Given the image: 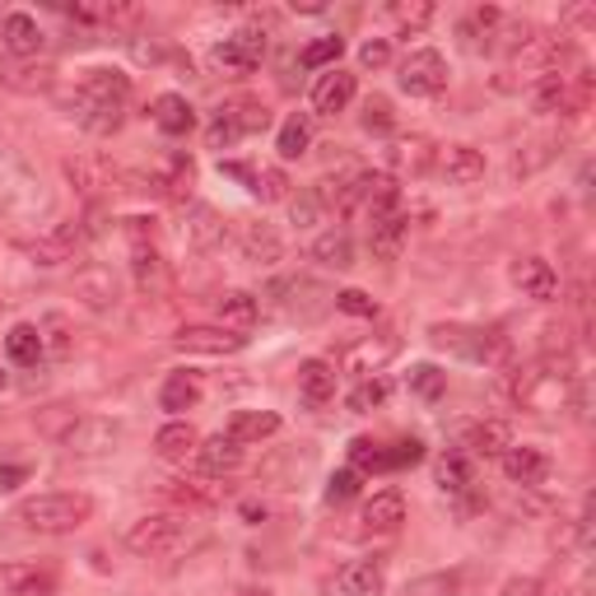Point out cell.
<instances>
[{
  "label": "cell",
  "mask_w": 596,
  "mask_h": 596,
  "mask_svg": "<svg viewBox=\"0 0 596 596\" xmlns=\"http://www.w3.org/2000/svg\"><path fill=\"white\" fill-rule=\"evenodd\" d=\"M341 52H345V38L326 33V38H313V42H307V48L299 52V65H303V71H331V65L341 61Z\"/></svg>",
  "instance_id": "60d3db41"
},
{
  "label": "cell",
  "mask_w": 596,
  "mask_h": 596,
  "mask_svg": "<svg viewBox=\"0 0 596 596\" xmlns=\"http://www.w3.org/2000/svg\"><path fill=\"white\" fill-rule=\"evenodd\" d=\"M503 475L513 480V484H526V490H536V484H545V475H550V457L541 452V448H508L503 457Z\"/></svg>",
  "instance_id": "83f0119b"
},
{
  "label": "cell",
  "mask_w": 596,
  "mask_h": 596,
  "mask_svg": "<svg viewBox=\"0 0 596 596\" xmlns=\"http://www.w3.org/2000/svg\"><path fill=\"white\" fill-rule=\"evenodd\" d=\"M410 387L425 396V401H438V396L448 391V378H443V373H438L433 364H419V368L410 373Z\"/></svg>",
  "instance_id": "f907efd6"
},
{
  "label": "cell",
  "mask_w": 596,
  "mask_h": 596,
  "mask_svg": "<svg viewBox=\"0 0 596 596\" xmlns=\"http://www.w3.org/2000/svg\"><path fill=\"white\" fill-rule=\"evenodd\" d=\"M122 233L130 242V252H136V248H154V219H145V215H130L126 224H122Z\"/></svg>",
  "instance_id": "11a10c76"
},
{
  "label": "cell",
  "mask_w": 596,
  "mask_h": 596,
  "mask_svg": "<svg viewBox=\"0 0 596 596\" xmlns=\"http://www.w3.org/2000/svg\"><path fill=\"white\" fill-rule=\"evenodd\" d=\"M6 355H10V364H19V368H38L42 359H48V355H42V336H38V326H33V322L10 326Z\"/></svg>",
  "instance_id": "74e56055"
},
{
  "label": "cell",
  "mask_w": 596,
  "mask_h": 596,
  "mask_svg": "<svg viewBox=\"0 0 596 596\" xmlns=\"http://www.w3.org/2000/svg\"><path fill=\"white\" fill-rule=\"evenodd\" d=\"M307 145H313V122L294 113L290 122L280 126V140H275V149H280V159H303Z\"/></svg>",
  "instance_id": "b9f144b4"
},
{
  "label": "cell",
  "mask_w": 596,
  "mask_h": 596,
  "mask_svg": "<svg viewBox=\"0 0 596 596\" xmlns=\"http://www.w3.org/2000/svg\"><path fill=\"white\" fill-rule=\"evenodd\" d=\"M429 341L433 345H443V349H452V355H461V359H475V364H494V359H503V336L499 331H480V326H429Z\"/></svg>",
  "instance_id": "52a82bcc"
},
{
  "label": "cell",
  "mask_w": 596,
  "mask_h": 596,
  "mask_svg": "<svg viewBox=\"0 0 596 596\" xmlns=\"http://www.w3.org/2000/svg\"><path fill=\"white\" fill-rule=\"evenodd\" d=\"M457 592H461V578H457V573H433V578H415V583H406L401 596H457Z\"/></svg>",
  "instance_id": "c3c4849f"
},
{
  "label": "cell",
  "mask_w": 596,
  "mask_h": 596,
  "mask_svg": "<svg viewBox=\"0 0 596 596\" xmlns=\"http://www.w3.org/2000/svg\"><path fill=\"white\" fill-rule=\"evenodd\" d=\"M38 336H42V355H52V359H65L71 355V317L65 313H48L38 322Z\"/></svg>",
  "instance_id": "f35d334b"
},
{
  "label": "cell",
  "mask_w": 596,
  "mask_h": 596,
  "mask_svg": "<svg viewBox=\"0 0 596 596\" xmlns=\"http://www.w3.org/2000/svg\"><path fill=\"white\" fill-rule=\"evenodd\" d=\"M196 467H201L206 475H233L242 467V443H233L229 433L201 438V448H196Z\"/></svg>",
  "instance_id": "f546056e"
},
{
  "label": "cell",
  "mask_w": 596,
  "mask_h": 596,
  "mask_svg": "<svg viewBox=\"0 0 596 596\" xmlns=\"http://www.w3.org/2000/svg\"><path fill=\"white\" fill-rule=\"evenodd\" d=\"M75 419H80L75 406H48V410H38V433H42V438H52V443H61L65 429H71Z\"/></svg>",
  "instance_id": "f6af8a7d"
},
{
  "label": "cell",
  "mask_w": 596,
  "mask_h": 596,
  "mask_svg": "<svg viewBox=\"0 0 596 596\" xmlns=\"http://www.w3.org/2000/svg\"><path fill=\"white\" fill-rule=\"evenodd\" d=\"M65 178H71V187L80 196H90V201H98V196L113 191L117 182V168L107 154H75V159H65Z\"/></svg>",
  "instance_id": "5bb4252c"
},
{
  "label": "cell",
  "mask_w": 596,
  "mask_h": 596,
  "mask_svg": "<svg viewBox=\"0 0 596 596\" xmlns=\"http://www.w3.org/2000/svg\"><path fill=\"white\" fill-rule=\"evenodd\" d=\"M238 596H271V587H242Z\"/></svg>",
  "instance_id": "94428289"
},
{
  "label": "cell",
  "mask_w": 596,
  "mask_h": 596,
  "mask_svg": "<svg viewBox=\"0 0 596 596\" xmlns=\"http://www.w3.org/2000/svg\"><path fill=\"white\" fill-rule=\"evenodd\" d=\"M149 182L159 187V191L168 196V201H187L191 187H196V164H191V154H187V149H172L168 159H164V168L154 172Z\"/></svg>",
  "instance_id": "4316f807"
},
{
  "label": "cell",
  "mask_w": 596,
  "mask_h": 596,
  "mask_svg": "<svg viewBox=\"0 0 596 596\" xmlns=\"http://www.w3.org/2000/svg\"><path fill=\"white\" fill-rule=\"evenodd\" d=\"M261 61H266V33H261V29H238V33H229V38L215 48L219 75H233V80L252 75Z\"/></svg>",
  "instance_id": "30bf717a"
},
{
  "label": "cell",
  "mask_w": 596,
  "mask_h": 596,
  "mask_svg": "<svg viewBox=\"0 0 596 596\" xmlns=\"http://www.w3.org/2000/svg\"><path fill=\"white\" fill-rule=\"evenodd\" d=\"M359 480H364V475H359V471H349V467L336 471V475L326 480V503H349V499L359 494Z\"/></svg>",
  "instance_id": "816d5d0a"
},
{
  "label": "cell",
  "mask_w": 596,
  "mask_h": 596,
  "mask_svg": "<svg viewBox=\"0 0 596 596\" xmlns=\"http://www.w3.org/2000/svg\"><path fill=\"white\" fill-rule=\"evenodd\" d=\"M406 238H410V215H406V210H391V215H383V219H373V224H368L373 257H383V261L401 257Z\"/></svg>",
  "instance_id": "d4e9b609"
},
{
  "label": "cell",
  "mask_w": 596,
  "mask_h": 596,
  "mask_svg": "<svg viewBox=\"0 0 596 596\" xmlns=\"http://www.w3.org/2000/svg\"><path fill=\"white\" fill-rule=\"evenodd\" d=\"M94 233H90V224L84 219H71V224H56L52 233H42V238H33L29 242V257H33V266H65V261H75L80 252H84V242H90Z\"/></svg>",
  "instance_id": "ba28073f"
},
{
  "label": "cell",
  "mask_w": 596,
  "mask_h": 596,
  "mask_svg": "<svg viewBox=\"0 0 596 596\" xmlns=\"http://www.w3.org/2000/svg\"><path fill=\"white\" fill-rule=\"evenodd\" d=\"M219 172L224 178H233V182H242L248 187L257 201H290V178H284V168H275V164H238V159H229V164H219Z\"/></svg>",
  "instance_id": "7c38bea8"
},
{
  "label": "cell",
  "mask_w": 596,
  "mask_h": 596,
  "mask_svg": "<svg viewBox=\"0 0 596 596\" xmlns=\"http://www.w3.org/2000/svg\"><path fill=\"white\" fill-rule=\"evenodd\" d=\"M359 61L368 65V71H383V65L391 61V48H387V38H368L364 48H359Z\"/></svg>",
  "instance_id": "6f0895ef"
},
{
  "label": "cell",
  "mask_w": 596,
  "mask_h": 596,
  "mask_svg": "<svg viewBox=\"0 0 596 596\" xmlns=\"http://www.w3.org/2000/svg\"><path fill=\"white\" fill-rule=\"evenodd\" d=\"M396 355H401V336H396V331H373V336H364L345 349L341 364H345V373H359V378H378Z\"/></svg>",
  "instance_id": "8fae6325"
},
{
  "label": "cell",
  "mask_w": 596,
  "mask_h": 596,
  "mask_svg": "<svg viewBox=\"0 0 596 596\" xmlns=\"http://www.w3.org/2000/svg\"><path fill=\"white\" fill-rule=\"evenodd\" d=\"M154 126H159L164 136L182 140V136H191V130H196V107L182 94H159V98H154Z\"/></svg>",
  "instance_id": "1f68e13d"
},
{
  "label": "cell",
  "mask_w": 596,
  "mask_h": 596,
  "mask_svg": "<svg viewBox=\"0 0 596 596\" xmlns=\"http://www.w3.org/2000/svg\"><path fill=\"white\" fill-rule=\"evenodd\" d=\"M75 294L84 299V307H94V313H107V307H117V280L107 266L90 261V266L75 271Z\"/></svg>",
  "instance_id": "ffe728a7"
},
{
  "label": "cell",
  "mask_w": 596,
  "mask_h": 596,
  "mask_svg": "<svg viewBox=\"0 0 596 596\" xmlns=\"http://www.w3.org/2000/svg\"><path fill=\"white\" fill-rule=\"evenodd\" d=\"M429 149H433V145H429L425 136H410V140H401V145L391 149V159L401 164V168H410V172H425V168L433 164V154H429Z\"/></svg>",
  "instance_id": "bcb514c9"
},
{
  "label": "cell",
  "mask_w": 596,
  "mask_h": 596,
  "mask_svg": "<svg viewBox=\"0 0 596 596\" xmlns=\"http://www.w3.org/2000/svg\"><path fill=\"white\" fill-rule=\"evenodd\" d=\"M0 596H56V573L48 564H6Z\"/></svg>",
  "instance_id": "e0dca14e"
},
{
  "label": "cell",
  "mask_w": 596,
  "mask_h": 596,
  "mask_svg": "<svg viewBox=\"0 0 596 596\" xmlns=\"http://www.w3.org/2000/svg\"><path fill=\"white\" fill-rule=\"evenodd\" d=\"M6 383H10V378H6V373H0V391H6Z\"/></svg>",
  "instance_id": "6125c7cd"
},
{
  "label": "cell",
  "mask_w": 596,
  "mask_h": 596,
  "mask_svg": "<svg viewBox=\"0 0 596 596\" xmlns=\"http://www.w3.org/2000/svg\"><path fill=\"white\" fill-rule=\"evenodd\" d=\"M126 103H130V80L122 71H84V80L71 94V117L90 130V136H113L126 122Z\"/></svg>",
  "instance_id": "6da1fadb"
},
{
  "label": "cell",
  "mask_w": 596,
  "mask_h": 596,
  "mask_svg": "<svg viewBox=\"0 0 596 596\" xmlns=\"http://www.w3.org/2000/svg\"><path fill=\"white\" fill-rule=\"evenodd\" d=\"M257 313H261V303H257V294H248V290H229V294H219V303H215L219 326L238 331V336H248V331L257 326Z\"/></svg>",
  "instance_id": "4dcf8cb0"
},
{
  "label": "cell",
  "mask_w": 596,
  "mask_h": 596,
  "mask_svg": "<svg viewBox=\"0 0 596 596\" xmlns=\"http://www.w3.org/2000/svg\"><path fill=\"white\" fill-rule=\"evenodd\" d=\"M387 14L396 19V29L401 33H419V29H429V19H433V6L429 0H396V6H387Z\"/></svg>",
  "instance_id": "7bdbcfd3"
},
{
  "label": "cell",
  "mask_w": 596,
  "mask_h": 596,
  "mask_svg": "<svg viewBox=\"0 0 596 596\" xmlns=\"http://www.w3.org/2000/svg\"><path fill=\"white\" fill-rule=\"evenodd\" d=\"M396 126V113L387 98H368L364 103V130H378V136H387V130Z\"/></svg>",
  "instance_id": "f5cc1de1"
},
{
  "label": "cell",
  "mask_w": 596,
  "mask_h": 596,
  "mask_svg": "<svg viewBox=\"0 0 596 596\" xmlns=\"http://www.w3.org/2000/svg\"><path fill=\"white\" fill-rule=\"evenodd\" d=\"M349 471H359V475L387 471V448H378L373 438H355V443H349Z\"/></svg>",
  "instance_id": "ee69618b"
},
{
  "label": "cell",
  "mask_w": 596,
  "mask_h": 596,
  "mask_svg": "<svg viewBox=\"0 0 596 596\" xmlns=\"http://www.w3.org/2000/svg\"><path fill=\"white\" fill-rule=\"evenodd\" d=\"M568 391H573V368L568 359H545V364H532V368H522L517 373V383H513V396H517V406L526 410H560L568 401Z\"/></svg>",
  "instance_id": "3957f363"
},
{
  "label": "cell",
  "mask_w": 596,
  "mask_h": 596,
  "mask_svg": "<svg viewBox=\"0 0 596 596\" xmlns=\"http://www.w3.org/2000/svg\"><path fill=\"white\" fill-rule=\"evenodd\" d=\"M159 406L168 410V415H182V410H196L201 406V378L196 373H168L164 378V387H159Z\"/></svg>",
  "instance_id": "d590c367"
},
{
  "label": "cell",
  "mask_w": 596,
  "mask_h": 596,
  "mask_svg": "<svg viewBox=\"0 0 596 596\" xmlns=\"http://www.w3.org/2000/svg\"><path fill=\"white\" fill-rule=\"evenodd\" d=\"M355 75L349 71H341V65H331L326 75H317V84H313V113H322V117H336V113H345L349 103H355Z\"/></svg>",
  "instance_id": "d6986e66"
},
{
  "label": "cell",
  "mask_w": 596,
  "mask_h": 596,
  "mask_svg": "<svg viewBox=\"0 0 596 596\" xmlns=\"http://www.w3.org/2000/svg\"><path fill=\"white\" fill-rule=\"evenodd\" d=\"M415 461H425V443H419V438H406V443H396V452H387V471L391 467H415Z\"/></svg>",
  "instance_id": "9f6ffc18"
},
{
  "label": "cell",
  "mask_w": 596,
  "mask_h": 596,
  "mask_svg": "<svg viewBox=\"0 0 596 596\" xmlns=\"http://www.w3.org/2000/svg\"><path fill=\"white\" fill-rule=\"evenodd\" d=\"M196 448H201V433H196L187 419H172V425H164L159 433H154V452H159L168 467H187V461L196 457Z\"/></svg>",
  "instance_id": "603a6c76"
},
{
  "label": "cell",
  "mask_w": 596,
  "mask_h": 596,
  "mask_svg": "<svg viewBox=\"0 0 596 596\" xmlns=\"http://www.w3.org/2000/svg\"><path fill=\"white\" fill-rule=\"evenodd\" d=\"M313 261H322V266H331V271H349L355 266V238H349L345 229H326L313 242Z\"/></svg>",
  "instance_id": "8d00e7d4"
},
{
  "label": "cell",
  "mask_w": 596,
  "mask_h": 596,
  "mask_svg": "<svg viewBox=\"0 0 596 596\" xmlns=\"http://www.w3.org/2000/svg\"><path fill=\"white\" fill-rule=\"evenodd\" d=\"M24 475H29L24 467H6V471H0V490H14V484L24 480Z\"/></svg>",
  "instance_id": "91938a15"
},
{
  "label": "cell",
  "mask_w": 596,
  "mask_h": 596,
  "mask_svg": "<svg viewBox=\"0 0 596 596\" xmlns=\"http://www.w3.org/2000/svg\"><path fill=\"white\" fill-rule=\"evenodd\" d=\"M336 587H341V596H383L387 592V573H383L378 560H355V564L341 568Z\"/></svg>",
  "instance_id": "d6a6232c"
},
{
  "label": "cell",
  "mask_w": 596,
  "mask_h": 596,
  "mask_svg": "<svg viewBox=\"0 0 596 596\" xmlns=\"http://www.w3.org/2000/svg\"><path fill=\"white\" fill-rule=\"evenodd\" d=\"M130 275H136V290L145 299H164L172 290V275H168V261L154 252V248H136L130 252Z\"/></svg>",
  "instance_id": "7402d4cb"
},
{
  "label": "cell",
  "mask_w": 596,
  "mask_h": 596,
  "mask_svg": "<svg viewBox=\"0 0 596 596\" xmlns=\"http://www.w3.org/2000/svg\"><path fill=\"white\" fill-rule=\"evenodd\" d=\"M499 596H545V587L536 578H508Z\"/></svg>",
  "instance_id": "680465c9"
},
{
  "label": "cell",
  "mask_w": 596,
  "mask_h": 596,
  "mask_svg": "<svg viewBox=\"0 0 596 596\" xmlns=\"http://www.w3.org/2000/svg\"><path fill=\"white\" fill-rule=\"evenodd\" d=\"M299 396H303L307 410L331 406V401H336V368H331L326 359H307L299 368Z\"/></svg>",
  "instance_id": "484cf974"
},
{
  "label": "cell",
  "mask_w": 596,
  "mask_h": 596,
  "mask_svg": "<svg viewBox=\"0 0 596 596\" xmlns=\"http://www.w3.org/2000/svg\"><path fill=\"white\" fill-rule=\"evenodd\" d=\"M387 378H364L355 391H349V410H359V415H368V410H378L383 401H387Z\"/></svg>",
  "instance_id": "7dc6e473"
},
{
  "label": "cell",
  "mask_w": 596,
  "mask_h": 596,
  "mask_svg": "<svg viewBox=\"0 0 596 596\" xmlns=\"http://www.w3.org/2000/svg\"><path fill=\"white\" fill-rule=\"evenodd\" d=\"M14 517L24 522V532H38V536H71V532H80V526L94 517V499L80 494V490L33 494V499L19 503Z\"/></svg>",
  "instance_id": "7a4b0ae2"
},
{
  "label": "cell",
  "mask_w": 596,
  "mask_h": 596,
  "mask_svg": "<svg viewBox=\"0 0 596 596\" xmlns=\"http://www.w3.org/2000/svg\"><path fill=\"white\" fill-rule=\"evenodd\" d=\"M401 90L410 94V98H438L448 90V61H443V52H433V48H419V52H410L406 61H401Z\"/></svg>",
  "instance_id": "9c48e42d"
},
{
  "label": "cell",
  "mask_w": 596,
  "mask_h": 596,
  "mask_svg": "<svg viewBox=\"0 0 596 596\" xmlns=\"http://www.w3.org/2000/svg\"><path fill=\"white\" fill-rule=\"evenodd\" d=\"M443 178L452 187H475L484 182V154L475 145H448L443 154Z\"/></svg>",
  "instance_id": "836d02e7"
},
{
  "label": "cell",
  "mask_w": 596,
  "mask_h": 596,
  "mask_svg": "<svg viewBox=\"0 0 596 596\" xmlns=\"http://www.w3.org/2000/svg\"><path fill=\"white\" fill-rule=\"evenodd\" d=\"M0 42H6L10 56H38L42 48H48V38H42L38 19L33 14H19V10L0 19Z\"/></svg>",
  "instance_id": "cb8c5ba5"
},
{
  "label": "cell",
  "mask_w": 596,
  "mask_h": 596,
  "mask_svg": "<svg viewBox=\"0 0 596 596\" xmlns=\"http://www.w3.org/2000/svg\"><path fill=\"white\" fill-rule=\"evenodd\" d=\"M568 596H587V592H583V587H578V592H568Z\"/></svg>",
  "instance_id": "be15d7a7"
},
{
  "label": "cell",
  "mask_w": 596,
  "mask_h": 596,
  "mask_svg": "<svg viewBox=\"0 0 596 596\" xmlns=\"http://www.w3.org/2000/svg\"><path fill=\"white\" fill-rule=\"evenodd\" d=\"M322 201H317V191L313 187H307V191H299V196H290V219H294V224L299 229H307V224H317V219H322Z\"/></svg>",
  "instance_id": "681fc988"
},
{
  "label": "cell",
  "mask_w": 596,
  "mask_h": 596,
  "mask_svg": "<svg viewBox=\"0 0 596 596\" xmlns=\"http://www.w3.org/2000/svg\"><path fill=\"white\" fill-rule=\"evenodd\" d=\"M233 443H261V438H275L280 433V415L275 410H238L233 419H229V429H224Z\"/></svg>",
  "instance_id": "e575fe53"
},
{
  "label": "cell",
  "mask_w": 596,
  "mask_h": 596,
  "mask_svg": "<svg viewBox=\"0 0 596 596\" xmlns=\"http://www.w3.org/2000/svg\"><path fill=\"white\" fill-rule=\"evenodd\" d=\"M122 443V425L117 419H103V415H80L65 438L56 448H65L71 457H84V461H98V457H113Z\"/></svg>",
  "instance_id": "8992f818"
},
{
  "label": "cell",
  "mask_w": 596,
  "mask_h": 596,
  "mask_svg": "<svg viewBox=\"0 0 596 596\" xmlns=\"http://www.w3.org/2000/svg\"><path fill=\"white\" fill-rule=\"evenodd\" d=\"M438 484H443L448 494H467L475 484V467L467 452H448L443 461H438Z\"/></svg>",
  "instance_id": "ab89813d"
},
{
  "label": "cell",
  "mask_w": 596,
  "mask_h": 596,
  "mask_svg": "<svg viewBox=\"0 0 596 596\" xmlns=\"http://www.w3.org/2000/svg\"><path fill=\"white\" fill-rule=\"evenodd\" d=\"M266 126H271V107L261 103V98H229L215 113V122L206 130V145L210 149H229L242 136H257V130H266Z\"/></svg>",
  "instance_id": "5b68a950"
},
{
  "label": "cell",
  "mask_w": 596,
  "mask_h": 596,
  "mask_svg": "<svg viewBox=\"0 0 596 596\" xmlns=\"http://www.w3.org/2000/svg\"><path fill=\"white\" fill-rule=\"evenodd\" d=\"M172 349H178V355L224 359V355H238V349H248V336H238V331H224V326H182L178 336H172Z\"/></svg>",
  "instance_id": "4fadbf2b"
},
{
  "label": "cell",
  "mask_w": 596,
  "mask_h": 596,
  "mask_svg": "<svg viewBox=\"0 0 596 596\" xmlns=\"http://www.w3.org/2000/svg\"><path fill=\"white\" fill-rule=\"evenodd\" d=\"M182 233H187V242L196 252H215L219 242H224V215H219L215 206L196 201V206H187V229Z\"/></svg>",
  "instance_id": "f1b7e54d"
},
{
  "label": "cell",
  "mask_w": 596,
  "mask_h": 596,
  "mask_svg": "<svg viewBox=\"0 0 596 596\" xmlns=\"http://www.w3.org/2000/svg\"><path fill=\"white\" fill-rule=\"evenodd\" d=\"M238 248L252 266H275L284 257V238L275 224H266V219H248V224H238Z\"/></svg>",
  "instance_id": "2e32d148"
},
{
  "label": "cell",
  "mask_w": 596,
  "mask_h": 596,
  "mask_svg": "<svg viewBox=\"0 0 596 596\" xmlns=\"http://www.w3.org/2000/svg\"><path fill=\"white\" fill-rule=\"evenodd\" d=\"M508 448H513V438H508L503 419H475V425L461 429V452L467 457H503Z\"/></svg>",
  "instance_id": "44dd1931"
},
{
  "label": "cell",
  "mask_w": 596,
  "mask_h": 596,
  "mask_svg": "<svg viewBox=\"0 0 596 596\" xmlns=\"http://www.w3.org/2000/svg\"><path fill=\"white\" fill-rule=\"evenodd\" d=\"M187 541H191V526L178 513H149V517L126 526V550H130V555H140V560L178 555Z\"/></svg>",
  "instance_id": "277c9868"
},
{
  "label": "cell",
  "mask_w": 596,
  "mask_h": 596,
  "mask_svg": "<svg viewBox=\"0 0 596 596\" xmlns=\"http://www.w3.org/2000/svg\"><path fill=\"white\" fill-rule=\"evenodd\" d=\"M336 307H341V313H349V317H378V303H373L364 290H341L336 294Z\"/></svg>",
  "instance_id": "db71d44e"
},
{
  "label": "cell",
  "mask_w": 596,
  "mask_h": 596,
  "mask_svg": "<svg viewBox=\"0 0 596 596\" xmlns=\"http://www.w3.org/2000/svg\"><path fill=\"white\" fill-rule=\"evenodd\" d=\"M359 522H364V532H373V536H396L401 532V522H406V494L401 490H378L364 503Z\"/></svg>",
  "instance_id": "ac0fdd59"
},
{
  "label": "cell",
  "mask_w": 596,
  "mask_h": 596,
  "mask_svg": "<svg viewBox=\"0 0 596 596\" xmlns=\"http://www.w3.org/2000/svg\"><path fill=\"white\" fill-rule=\"evenodd\" d=\"M513 284L522 290V299L555 303V294H560V271L550 266L545 257H517V261H513Z\"/></svg>",
  "instance_id": "9a60e30c"
}]
</instances>
